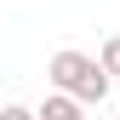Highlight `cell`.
Returning <instances> with one entry per match:
<instances>
[{"instance_id":"277c9868","label":"cell","mask_w":120,"mask_h":120,"mask_svg":"<svg viewBox=\"0 0 120 120\" xmlns=\"http://www.w3.org/2000/svg\"><path fill=\"white\" fill-rule=\"evenodd\" d=\"M0 120H34V109H23V103H6V109H0Z\"/></svg>"},{"instance_id":"6da1fadb","label":"cell","mask_w":120,"mask_h":120,"mask_svg":"<svg viewBox=\"0 0 120 120\" xmlns=\"http://www.w3.org/2000/svg\"><path fill=\"white\" fill-rule=\"evenodd\" d=\"M46 74H52V86L63 97H74L80 109H97L103 97H109V74L97 69V57H86V52H57L52 63H46Z\"/></svg>"},{"instance_id":"7a4b0ae2","label":"cell","mask_w":120,"mask_h":120,"mask_svg":"<svg viewBox=\"0 0 120 120\" xmlns=\"http://www.w3.org/2000/svg\"><path fill=\"white\" fill-rule=\"evenodd\" d=\"M34 120H86V109H80L74 97H63V92H52V97H46V103L34 109Z\"/></svg>"},{"instance_id":"3957f363","label":"cell","mask_w":120,"mask_h":120,"mask_svg":"<svg viewBox=\"0 0 120 120\" xmlns=\"http://www.w3.org/2000/svg\"><path fill=\"white\" fill-rule=\"evenodd\" d=\"M97 69L109 74V80L120 74V34H109V40H103V57H97Z\"/></svg>"}]
</instances>
